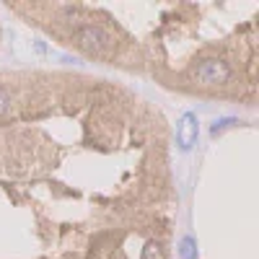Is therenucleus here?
I'll return each instance as SVG.
<instances>
[{"instance_id": "f257e3e1", "label": "nucleus", "mask_w": 259, "mask_h": 259, "mask_svg": "<svg viewBox=\"0 0 259 259\" xmlns=\"http://www.w3.org/2000/svg\"><path fill=\"white\" fill-rule=\"evenodd\" d=\"M73 41L89 55H106L117 45V39L101 24H80V26H75L73 29Z\"/></svg>"}, {"instance_id": "f03ea898", "label": "nucleus", "mask_w": 259, "mask_h": 259, "mask_svg": "<svg viewBox=\"0 0 259 259\" xmlns=\"http://www.w3.org/2000/svg\"><path fill=\"white\" fill-rule=\"evenodd\" d=\"M189 75L200 85H223L231 80V65L221 57H202L192 65Z\"/></svg>"}, {"instance_id": "7ed1b4c3", "label": "nucleus", "mask_w": 259, "mask_h": 259, "mask_svg": "<svg viewBox=\"0 0 259 259\" xmlns=\"http://www.w3.org/2000/svg\"><path fill=\"white\" fill-rule=\"evenodd\" d=\"M197 133H200V124L194 114H184L177 124V143L182 150H189L194 143H197Z\"/></svg>"}, {"instance_id": "20e7f679", "label": "nucleus", "mask_w": 259, "mask_h": 259, "mask_svg": "<svg viewBox=\"0 0 259 259\" xmlns=\"http://www.w3.org/2000/svg\"><path fill=\"white\" fill-rule=\"evenodd\" d=\"M179 256L182 259H197V244H194L192 236H184L179 241Z\"/></svg>"}, {"instance_id": "39448f33", "label": "nucleus", "mask_w": 259, "mask_h": 259, "mask_svg": "<svg viewBox=\"0 0 259 259\" xmlns=\"http://www.w3.org/2000/svg\"><path fill=\"white\" fill-rule=\"evenodd\" d=\"M140 259H166V254H163L161 244L148 241V244H145V249H143V254H140Z\"/></svg>"}, {"instance_id": "423d86ee", "label": "nucleus", "mask_w": 259, "mask_h": 259, "mask_svg": "<svg viewBox=\"0 0 259 259\" xmlns=\"http://www.w3.org/2000/svg\"><path fill=\"white\" fill-rule=\"evenodd\" d=\"M11 94H8V89H3V85H0V114H6L8 109H11Z\"/></svg>"}]
</instances>
